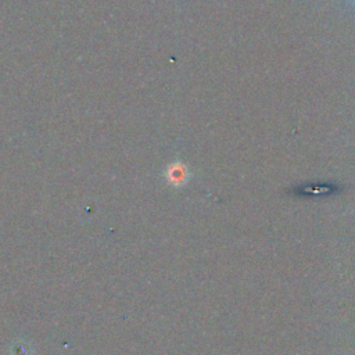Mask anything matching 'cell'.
<instances>
[{
	"label": "cell",
	"instance_id": "obj_1",
	"mask_svg": "<svg viewBox=\"0 0 355 355\" xmlns=\"http://www.w3.org/2000/svg\"><path fill=\"white\" fill-rule=\"evenodd\" d=\"M166 182L173 187H183L191 178L189 166L183 161H173L165 169Z\"/></svg>",
	"mask_w": 355,
	"mask_h": 355
},
{
	"label": "cell",
	"instance_id": "obj_2",
	"mask_svg": "<svg viewBox=\"0 0 355 355\" xmlns=\"http://www.w3.org/2000/svg\"><path fill=\"white\" fill-rule=\"evenodd\" d=\"M351 4H352V7H354V10H355V0H348Z\"/></svg>",
	"mask_w": 355,
	"mask_h": 355
}]
</instances>
